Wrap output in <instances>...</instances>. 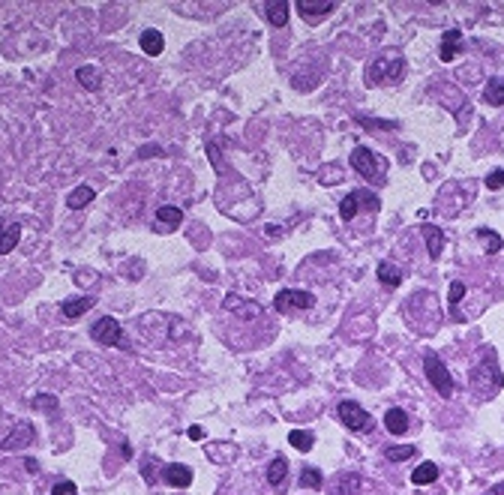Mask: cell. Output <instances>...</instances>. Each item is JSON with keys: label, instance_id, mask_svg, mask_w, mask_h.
<instances>
[{"label": "cell", "instance_id": "cell-1", "mask_svg": "<svg viewBox=\"0 0 504 495\" xmlns=\"http://www.w3.org/2000/svg\"><path fill=\"white\" fill-rule=\"evenodd\" d=\"M468 387L477 393V399H492V397H496V393L504 387V378H501L496 351H487V355H483V360L468 372Z\"/></svg>", "mask_w": 504, "mask_h": 495}, {"label": "cell", "instance_id": "cell-2", "mask_svg": "<svg viewBox=\"0 0 504 495\" xmlns=\"http://www.w3.org/2000/svg\"><path fill=\"white\" fill-rule=\"evenodd\" d=\"M351 168L357 171L360 177H366V180H372V184H378V180H385L387 177V168H390V163L381 154H376L372 147H355L351 150Z\"/></svg>", "mask_w": 504, "mask_h": 495}, {"label": "cell", "instance_id": "cell-3", "mask_svg": "<svg viewBox=\"0 0 504 495\" xmlns=\"http://www.w3.org/2000/svg\"><path fill=\"white\" fill-rule=\"evenodd\" d=\"M406 75V57L402 54H385V57H378L376 64H369L366 66V84L369 87H376L381 82H399V78Z\"/></svg>", "mask_w": 504, "mask_h": 495}, {"label": "cell", "instance_id": "cell-4", "mask_svg": "<svg viewBox=\"0 0 504 495\" xmlns=\"http://www.w3.org/2000/svg\"><path fill=\"white\" fill-rule=\"evenodd\" d=\"M423 372H427V378H429V385L436 387V393L441 399H450L453 397V378H450V372L445 367V360H441L436 351H427L423 355Z\"/></svg>", "mask_w": 504, "mask_h": 495}, {"label": "cell", "instance_id": "cell-5", "mask_svg": "<svg viewBox=\"0 0 504 495\" xmlns=\"http://www.w3.org/2000/svg\"><path fill=\"white\" fill-rule=\"evenodd\" d=\"M336 414H339V420L346 423L351 432H369L372 427H376L372 414L360 406V402H355V399H342L336 406Z\"/></svg>", "mask_w": 504, "mask_h": 495}, {"label": "cell", "instance_id": "cell-6", "mask_svg": "<svg viewBox=\"0 0 504 495\" xmlns=\"http://www.w3.org/2000/svg\"><path fill=\"white\" fill-rule=\"evenodd\" d=\"M90 339L99 342V346H105V348L126 346L124 342V327H120V321L112 318V316H103V318L94 321V327H90Z\"/></svg>", "mask_w": 504, "mask_h": 495}, {"label": "cell", "instance_id": "cell-7", "mask_svg": "<svg viewBox=\"0 0 504 495\" xmlns=\"http://www.w3.org/2000/svg\"><path fill=\"white\" fill-rule=\"evenodd\" d=\"M276 312H295V309H312L316 306V295L309 291H297V288H282L274 297Z\"/></svg>", "mask_w": 504, "mask_h": 495}, {"label": "cell", "instance_id": "cell-8", "mask_svg": "<svg viewBox=\"0 0 504 495\" xmlns=\"http://www.w3.org/2000/svg\"><path fill=\"white\" fill-rule=\"evenodd\" d=\"M360 205H369V210H378V195H372V193H366V189H357V193H348L346 198L339 201V219L342 222H351L357 216V210H360Z\"/></svg>", "mask_w": 504, "mask_h": 495}, {"label": "cell", "instance_id": "cell-9", "mask_svg": "<svg viewBox=\"0 0 504 495\" xmlns=\"http://www.w3.org/2000/svg\"><path fill=\"white\" fill-rule=\"evenodd\" d=\"M36 438V429H34V423H24V420H18L13 432L0 441V450H6V453H13V450H22V448H30Z\"/></svg>", "mask_w": 504, "mask_h": 495}, {"label": "cell", "instance_id": "cell-10", "mask_svg": "<svg viewBox=\"0 0 504 495\" xmlns=\"http://www.w3.org/2000/svg\"><path fill=\"white\" fill-rule=\"evenodd\" d=\"M223 306H225L228 312H235L237 318H244V321L261 318V306H258L255 300H249V297H240V295H225Z\"/></svg>", "mask_w": 504, "mask_h": 495}, {"label": "cell", "instance_id": "cell-11", "mask_svg": "<svg viewBox=\"0 0 504 495\" xmlns=\"http://www.w3.org/2000/svg\"><path fill=\"white\" fill-rule=\"evenodd\" d=\"M336 9V0H297V13L306 18L309 24L321 22L327 13H334Z\"/></svg>", "mask_w": 504, "mask_h": 495}, {"label": "cell", "instance_id": "cell-12", "mask_svg": "<svg viewBox=\"0 0 504 495\" xmlns=\"http://www.w3.org/2000/svg\"><path fill=\"white\" fill-rule=\"evenodd\" d=\"M180 222H184V210L175 207V205H163L156 207V219H154V228H159L165 235V231H175Z\"/></svg>", "mask_w": 504, "mask_h": 495}, {"label": "cell", "instance_id": "cell-13", "mask_svg": "<svg viewBox=\"0 0 504 495\" xmlns=\"http://www.w3.org/2000/svg\"><path fill=\"white\" fill-rule=\"evenodd\" d=\"M466 48V43H462V30H447L445 36H441V48H438V54H441V60L445 64H450V60H457L459 57V52Z\"/></svg>", "mask_w": 504, "mask_h": 495}, {"label": "cell", "instance_id": "cell-14", "mask_svg": "<svg viewBox=\"0 0 504 495\" xmlns=\"http://www.w3.org/2000/svg\"><path fill=\"white\" fill-rule=\"evenodd\" d=\"M163 480L168 487H177V489H186L193 483V468L189 466H180V462H171V466L163 468Z\"/></svg>", "mask_w": 504, "mask_h": 495}, {"label": "cell", "instance_id": "cell-15", "mask_svg": "<svg viewBox=\"0 0 504 495\" xmlns=\"http://www.w3.org/2000/svg\"><path fill=\"white\" fill-rule=\"evenodd\" d=\"M22 240V226L18 222H9V219H0V256L13 252Z\"/></svg>", "mask_w": 504, "mask_h": 495}, {"label": "cell", "instance_id": "cell-16", "mask_svg": "<svg viewBox=\"0 0 504 495\" xmlns=\"http://www.w3.org/2000/svg\"><path fill=\"white\" fill-rule=\"evenodd\" d=\"M94 303H96V300L90 297V295H84V297H69V300L60 303V316L69 318V321H75V318H82L84 312L94 306Z\"/></svg>", "mask_w": 504, "mask_h": 495}, {"label": "cell", "instance_id": "cell-17", "mask_svg": "<svg viewBox=\"0 0 504 495\" xmlns=\"http://www.w3.org/2000/svg\"><path fill=\"white\" fill-rule=\"evenodd\" d=\"M420 235L427 240V249H429V258H441V249H445V231L436 228V226H420Z\"/></svg>", "mask_w": 504, "mask_h": 495}, {"label": "cell", "instance_id": "cell-18", "mask_svg": "<svg viewBox=\"0 0 504 495\" xmlns=\"http://www.w3.org/2000/svg\"><path fill=\"white\" fill-rule=\"evenodd\" d=\"M75 78H78V84H82L84 90H90V94H96V90L103 87V73H99L96 66H90V64L78 66V69H75Z\"/></svg>", "mask_w": 504, "mask_h": 495}, {"label": "cell", "instance_id": "cell-19", "mask_svg": "<svg viewBox=\"0 0 504 495\" xmlns=\"http://www.w3.org/2000/svg\"><path fill=\"white\" fill-rule=\"evenodd\" d=\"M265 18L274 27H286V22H288V0H267V3H265Z\"/></svg>", "mask_w": 504, "mask_h": 495}, {"label": "cell", "instance_id": "cell-20", "mask_svg": "<svg viewBox=\"0 0 504 495\" xmlns=\"http://www.w3.org/2000/svg\"><path fill=\"white\" fill-rule=\"evenodd\" d=\"M138 45H141V52L144 54H150V57H156V54H163V48H165V39H163V34L159 30H144L141 34V39H138Z\"/></svg>", "mask_w": 504, "mask_h": 495}, {"label": "cell", "instance_id": "cell-21", "mask_svg": "<svg viewBox=\"0 0 504 495\" xmlns=\"http://www.w3.org/2000/svg\"><path fill=\"white\" fill-rule=\"evenodd\" d=\"M385 427H387L390 436H406L408 432V414L402 408H390L385 414Z\"/></svg>", "mask_w": 504, "mask_h": 495}, {"label": "cell", "instance_id": "cell-22", "mask_svg": "<svg viewBox=\"0 0 504 495\" xmlns=\"http://www.w3.org/2000/svg\"><path fill=\"white\" fill-rule=\"evenodd\" d=\"M286 474H288V459L279 453V457H274V462L267 466V483H270V487H276V489H282Z\"/></svg>", "mask_w": 504, "mask_h": 495}, {"label": "cell", "instance_id": "cell-23", "mask_svg": "<svg viewBox=\"0 0 504 495\" xmlns=\"http://www.w3.org/2000/svg\"><path fill=\"white\" fill-rule=\"evenodd\" d=\"M94 198H96L94 186H75L73 193L66 195V207H69V210H82V207H87Z\"/></svg>", "mask_w": 504, "mask_h": 495}, {"label": "cell", "instance_id": "cell-24", "mask_svg": "<svg viewBox=\"0 0 504 495\" xmlns=\"http://www.w3.org/2000/svg\"><path fill=\"white\" fill-rule=\"evenodd\" d=\"M376 274H378V279H381V282H385V286H387V288H396V286H402V276H406V274H402V267H396V265H390V261H381V265H378V270H376Z\"/></svg>", "mask_w": 504, "mask_h": 495}, {"label": "cell", "instance_id": "cell-25", "mask_svg": "<svg viewBox=\"0 0 504 495\" xmlns=\"http://www.w3.org/2000/svg\"><path fill=\"white\" fill-rule=\"evenodd\" d=\"M436 480H438L436 462H420V466L411 471V483H417V487H427V483H436Z\"/></svg>", "mask_w": 504, "mask_h": 495}, {"label": "cell", "instance_id": "cell-26", "mask_svg": "<svg viewBox=\"0 0 504 495\" xmlns=\"http://www.w3.org/2000/svg\"><path fill=\"white\" fill-rule=\"evenodd\" d=\"M288 444H291L295 450H300V453H309L312 444H316V436H312V432H306V429H291V432H288Z\"/></svg>", "mask_w": 504, "mask_h": 495}, {"label": "cell", "instance_id": "cell-27", "mask_svg": "<svg viewBox=\"0 0 504 495\" xmlns=\"http://www.w3.org/2000/svg\"><path fill=\"white\" fill-rule=\"evenodd\" d=\"M360 474L357 471H348V474H342V478L336 480V495H357L360 492Z\"/></svg>", "mask_w": 504, "mask_h": 495}, {"label": "cell", "instance_id": "cell-28", "mask_svg": "<svg viewBox=\"0 0 504 495\" xmlns=\"http://www.w3.org/2000/svg\"><path fill=\"white\" fill-rule=\"evenodd\" d=\"M483 99H487L489 105H504V78H492L483 87Z\"/></svg>", "mask_w": 504, "mask_h": 495}, {"label": "cell", "instance_id": "cell-29", "mask_svg": "<svg viewBox=\"0 0 504 495\" xmlns=\"http://www.w3.org/2000/svg\"><path fill=\"white\" fill-rule=\"evenodd\" d=\"M415 453H417L415 444H393V448H385V457L390 462H406V459L415 457Z\"/></svg>", "mask_w": 504, "mask_h": 495}, {"label": "cell", "instance_id": "cell-30", "mask_svg": "<svg viewBox=\"0 0 504 495\" xmlns=\"http://www.w3.org/2000/svg\"><path fill=\"white\" fill-rule=\"evenodd\" d=\"M477 240L483 244V249H487L489 256H492V252H498V249L504 246V240L496 235V231H489V228H477Z\"/></svg>", "mask_w": 504, "mask_h": 495}, {"label": "cell", "instance_id": "cell-31", "mask_svg": "<svg viewBox=\"0 0 504 495\" xmlns=\"http://www.w3.org/2000/svg\"><path fill=\"white\" fill-rule=\"evenodd\" d=\"M325 487V480H321V471L318 468H304L300 471V489H321Z\"/></svg>", "mask_w": 504, "mask_h": 495}, {"label": "cell", "instance_id": "cell-32", "mask_svg": "<svg viewBox=\"0 0 504 495\" xmlns=\"http://www.w3.org/2000/svg\"><path fill=\"white\" fill-rule=\"evenodd\" d=\"M30 406L39 408V411H45V414H52V418H57V399L52 397V393H36Z\"/></svg>", "mask_w": 504, "mask_h": 495}, {"label": "cell", "instance_id": "cell-33", "mask_svg": "<svg viewBox=\"0 0 504 495\" xmlns=\"http://www.w3.org/2000/svg\"><path fill=\"white\" fill-rule=\"evenodd\" d=\"M462 295H466V286H462V282H450V297H447V303H450V312H453V318H457V321H462V316L457 312V303L462 300Z\"/></svg>", "mask_w": 504, "mask_h": 495}, {"label": "cell", "instance_id": "cell-34", "mask_svg": "<svg viewBox=\"0 0 504 495\" xmlns=\"http://www.w3.org/2000/svg\"><path fill=\"white\" fill-rule=\"evenodd\" d=\"M357 124H360V126H366V129H387V133L399 126L396 120H376V117H357Z\"/></svg>", "mask_w": 504, "mask_h": 495}, {"label": "cell", "instance_id": "cell-35", "mask_svg": "<svg viewBox=\"0 0 504 495\" xmlns=\"http://www.w3.org/2000/svg\"><path fill=\"white\" fill-rule=\"evenodd\" d=\"M52 495H78V487L73 480H57L52 487Z\"/></svg>", "mask_w": 504, "mask_h": 495}, {"label": "cell", "instance_id": "cell-36", "mask_svg": "<svg viewBox=\"0 0 504 495\" xmlns=\"http://www.w3.org/2000/svg\"><path fill=\"white\" fill-rule=\"evenodd\" d=\"M487 186H489V189H501V186H504V168L489 171V177H487Z\"/></svg>", "mask_w": 504, "mask_h": 495}, {"label": "cell", "instance_id": "cell-37", "mask_svg": "<svg viewBox=\"0 0 504 495\" xmlns=\"http://www.w3.org/2000/svg\"><path fill=\"white\" fill-rule=\"evenodd\" d=\"M141 474H144V483H156V478H154V459H150V457L141 459Z\"/></svg>", "mask_w": 504, "mask_h": 495}, {"label": "cell", "instance_id": "cell-38", "mask_svg": "<svg viewBox=\"0 0 504 495\" xmlns=\"http://www.w3.org/2000/svg\"><path fill=\"white\" fill-rule=\"evenodd\" d=\"M159 154H163V147H159V145H147V147H141V150H138V159H147V156H159Z\"/></svg>", "mask_w": 504, "mask_h": 495}, {"label": "cell", "instance_id": "cell-39", "mask_svg": "<svg viewBox=\"0 0 504 495\" xmlns=\"http://www.w3.org/2000/svg\"><path fill=\"white\" fill-rule=\"evenodd\" d=\"M207 154H210V163H214L216 171H223V159H219V147L216 145H207Z\"/></svg>", "mask_w": 504, "mask_h": 495}, {"label": "cell", "instance_id": "cell-40", "mask_svg": "<svg viewBox=\"0 0 504 495\" xmlns=\"http://www.w3.org/2000/svg\"><path fill=\"white\" fill-rule=\"evenodd\" d=\"M24 468L36 474V471H39V466H36V459H30V457H27V459H24Z\"/></svg>", "mask_w": 504, "mask_h": 495}, {"label": "cell", "instance_id": "cell-41", "mask_svg": "<svg viewBox=\"0 0 504 495\" xmlns=\"http://www.w3.org/2000/svg\"><path fill=\"white\" fill-rule=\"evenodd\" d=\"M189 438L198 441V438H201V427H189Z\"/></svg>", "mask_w": 504, "mask_h": 495}]
</instances>
